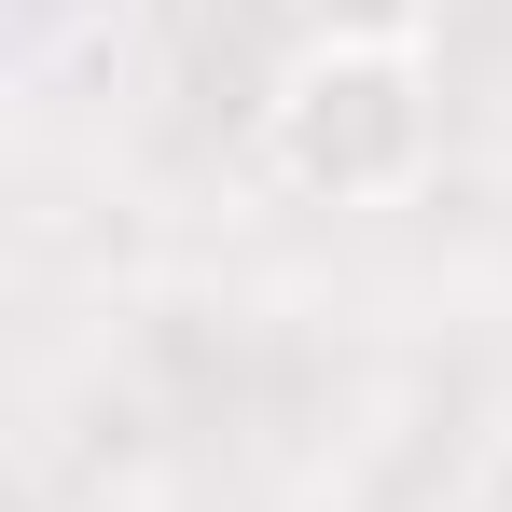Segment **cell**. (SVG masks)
<instances>
[{"instance_id": "2", "label": "cell", "mask_w": 512, "mask_h": 512, "mask_svg": "<svg viewBox=\"0 0 512 512\" xmlns=\"http://www.w3.org/2000/svg\"><path fill=\"white\" fill-rule=\"evenodd\" d=\"M305 42H374V56H429V14L443 0H291Z\"/></svg>"}, {"instance_id": "1", "label": "cell", "mask_w": 512, "mask_h": 512, "mask_svg": "<svg viewBox=\"0 0 512 512\" xmlns=\"http://www.w3.org/2000/svg\"><path fill=\"white\" fill-rule=\"evenodd\" d=\"M263 153L291 194L319 208H388L416 194L429 153H443V97H429V56H374V42H305L277 97H263Z\"/></svg>"}]
</instances>
